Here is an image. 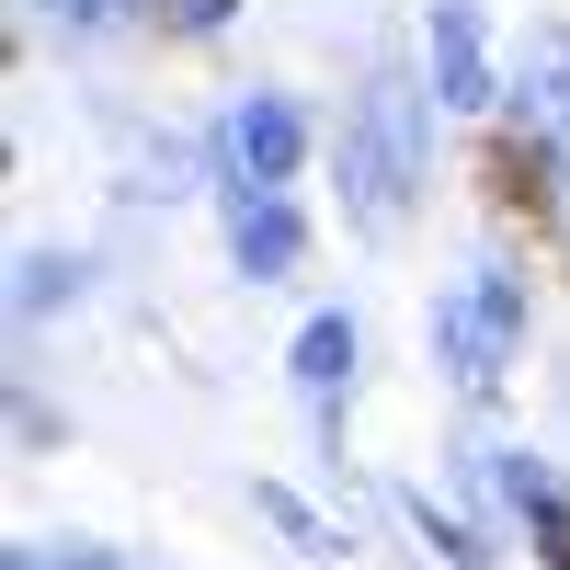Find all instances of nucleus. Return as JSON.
<instances>
[{"instance_id": "6", "label": "nucleus", "mask_w": 570, "mask_h": 570, "mask_svg": "<svg viewBox=\"0 0 570 570\" xmlns=\"http://www.w3.org/2000/svg\"><path fill=\"white\" fill-rule=\"evenodd\" d=\"M297 376H308V389H343V376H354V320H308L297 331Z\"/></svg>"}, {"instance_id": "2", "label": "nucleus", "mask_w": 570, "mask_h": 570, "mask_svg": "<svg viewBox=\"0 0 570 570\" xmlns=\"http://www.w3.org/2000/svg\"><path fill=\"white\" fill-rule=\"evenodd\" d=\"M343 171H354V206L365 217H400V195L422 183V91H400V80L365 91V115L343 137Z\"/></svg>"}, {"instance_id": "1", "label": "nucleus", "mask_w": 570, "mask_h": 570, "mask_svg": "<svg viewBox=\"0 0 570 570\" xmlns=\"http://www.w3.org/2000/svg\"><path fill=\"white\" fill-rule=\"evenodd\" d=\"M434 343H445V365H456V389H502L513 343H525V274H513V263L456 274L445 297H434Z\"/></svg>"}, {"instance_id": "7", "label": "nucleus", "mask_w": 570, "mask_h": 570, "mask_svg": "<svg viewBox=\"0 0 570 570\" xmlns=\"http://www.w3.org/2000/svg\"><path fill=\"white\" fill-rule=\"evenodd\" d=\"M149 23H171V35H206V23H228V0H149Z\"/></svg>"}, {"instance_id": "3", "label": "nucleus", "mask_w": 570, "mask_h": 570, "mask_svg": "<svg viewBox=\"0 0 570 570\" xmlns=\"http://www.w3.org/2000/svg\"><path fill=\"white\" fill-rule=\"evenodd\" d=\"M217 160H228L240 195H285V171L308 160V126L285 115V104H240V115L217 126Z\"/></svg>"}, {"instance_id": "4", "label": "nucleus", "mask_w": 570, "mask_h": 570, "mask_svg": "<svg viewBox=\"0 0 570 570\" xmlns=\"http://www.w3.org/2000/svg\"><path fill=\"white\" fill-rule=\"evenodd\" d=\"M240 263H252V285L297 263V217H285V195H240Z\"/></svg>"}, {"instance_id": "5", "label": "nucleus", "mask_w": 570, "mask_h": 570, "mask_svg": "<svg viewBox=\"0 0 570 570\" xmlns=\"http://www.w3.org/2000/svg\"><path fill=\"white\" fill-rule=\"evenodd\" d=\"M434 69H445V104H480V23H468L456 12V0H445V12H434Z\"/></svg>"}]
</instances>
